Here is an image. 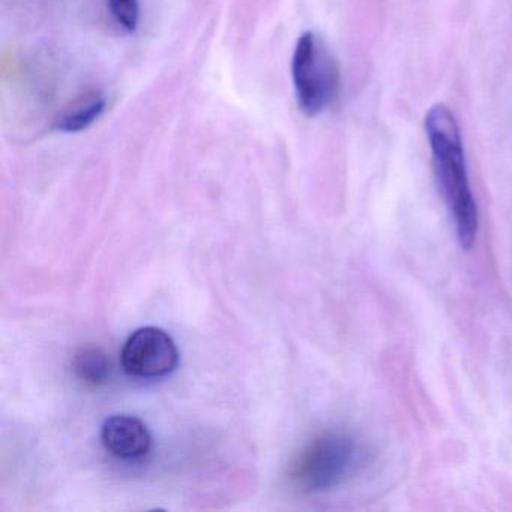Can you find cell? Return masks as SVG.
Wrapping results in <instances>:
<instances>
[{
  "label": "cell",
  "instance_id": "obj_1",
  "mask_svg": "<svg viewBox=\"0 0 512 512\" xmlns=\"http://www.w3.org/2000/svg\"><path fill=\"white\" fill-rule=\"evenodd\" d=\"M425 133L458 241L464 250H470L478 235V209L470 190L460 128L451 109L445 104L431 107L425 116Z\"/></svg>",
  "mask_w": 512,
  "mask_h": 512
},
{
  "label": "cell",
  "instance_id": "obj_2",
  "mask_svg": "<svg viewBox=\"0 0 512 512\" xmlns=\"http://www.w3.org/2000/svg\"><path fill=\"white\" fill-rule=\"evenodd\" d=\"M364 463V448L347 433L319 434L296 455L289 470L290 482L304 493H322L355 475Z\"/></svg>",
  "mask_w": 512,
  "mask_h": 512
},
{
  "label": "cell",
  "instance_id": "obj_3",
  "mask_svg": "<svg viewBox=\"0 0 512 512\" xmlns=\"http://www.w3.org/2000/svg\"><path fill=\"white\" fill-rule=\"evenodd\" d=\"M292 80L299 110L308 118L334 104L340 92V67L322 37L304 32L292 58Z\"/></svg>",
  "mask_w": 512,
  "mask_h": 512
},
{
  "label": "cell",
  "instance_id": "obj_4",
  "mask_svg": "<svg viewBox=\"0 0 512 512\" xmlns=\"http://www.w3.org/2000/svg\"><path fill=\"white\" fill-rule=\"evenodd\" d=\"M125 373L139 379H160L178 367L179 352L173 338L155 326L137 329L121 352Z\"/></svg>",
  "mask_w": 512,
  "mask_h": 512
},
{
  "label": "cell",
  "instance_id": "obj_5",
  "mask_svg": "<svg viewBox=\"0 0 512 512\" xmlns=\"http://www.w3.org/2000/svg\"><path fill=\"white\" fill-rule=\"evenodd\" d=\"M101 443L110 455L119 460H137L151 451L152 436L142 419L115 415L104 422Z\"/></svg>",
  "mask_w": 512,
  "mask_h": 512
},
{
  "label": "cell",
  "instance_id": "obj_6",
  "mask_svg": "<svg viewBox=\"0 0 512 512\" xmlns=\"http://www.w3.org/2000/svg\"><path fill=\"white\" fill-rule=\"evenodd\" d=\"M73 370L86 385L100 386L109 380L112 362L100 347H80L73 356Z\"/></svg>",
  "mask_w": 512,
  "mask_h": 512
},
{
  "label": "cell",
  "instance_id": "obj_7",
  "mask_svg": "<svg viewBox=\"0 0 512 512\" xmlns=\"http://www.w3.org/2000/svg\"><path fill=\"white\" fill-rule=\"evenodd\" d=\"M107 101L103 95L94 94L77 103L59 119L56 128L62 133H80L88 130L106 112Z\"/></svg>",
  "mask_w": 512,
  "mask_h": 512
},
{
  "label": "cell",
  "instance_id": "obj_8",
  "mask_svg": "<svg viewBox=\"0 0 512 512\" xmlns=\"http://www.w3.org/2000/svg\"><path fill=\"white\" fill-rule=\"evenodd\" d=\"M110 14H112L119 28L128 34H134L140 22L139 0H107Z\"/></svg>",
  "mask_w": 512,
  "mask_h": 512
}]
</instances>
